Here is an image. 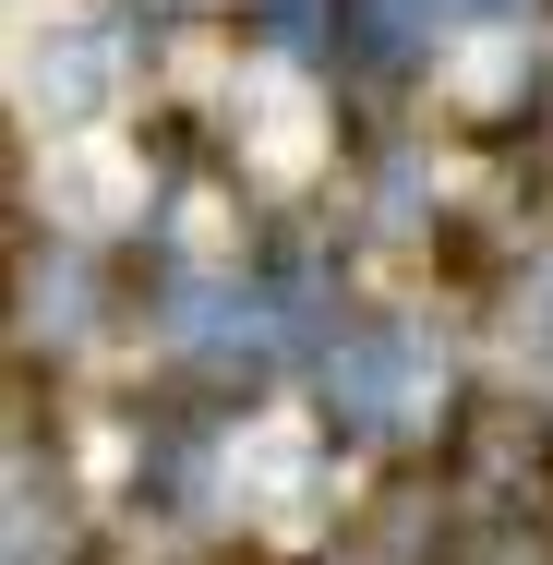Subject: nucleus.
<instances>
[{"label": "nucleus", "instance_id": "f257e3e1", "mask_svg": "<svg viewBox=\"0 0 553 565\" xmlns=\"http://www.w3.org/2000/svg\"><path fill=\"white\" fill-rule=\"evenodd\" d=\"M313 12H326V0H265V36H277V49H313Z\"/></svg>", "mask_w": 553, "mask_h": 565}]
</instances>
